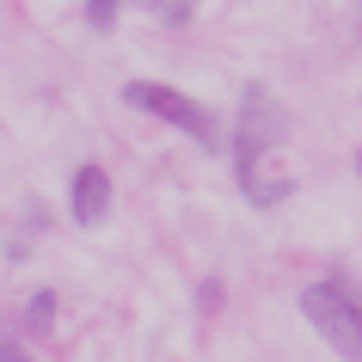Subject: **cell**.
<instances>
[{
  "mask_svg": "<svg viewBox=\"0 0 362 362\" xmlns=\"http://www.w3.org/2000/svg\"><path fill=\"white\" fill-rule=\"evenodd\" d=\"M0 362H25V350H19V344H6V338H0Z\"/></svg>",
  "mask_w": 362,
  "mask_h": 362,
  "instance_id": "52a82bcc",
  "label": "cell"
},
{
  "mask_svg": "<svg viewBox=\"0 0 362 362\" xmlns=\"http://www.w3.org/2000/svg\"><path fill=\"white\" fill-rule=\"evenodd\" d=\"M123 105L160 117V123H172V129H185L197 148L221 153V123H215V111L203 105V98L178 93V86H160V80H129V86H123Z\"/></svg>",
  "mask_w": 362,
  "mask_h": 362,
  "instance_id": "6da1fadb",
  "label": "cell"
},
{
  "mask_svg": "<svg viewBox=\"0 0 362 362\" xmlns=\"http://www.w3.org/2000/svg\"><path fill=\"white\" fill-rule=\"evenodd\" d=\"M49 320H56V295H49V288H37V295H31V307H25V325H31V332H49Z\"/></svg>",
  "mask_w": 362,
  "mask_h": 362,
  "instance_id": "5b68a950",
  "label": "cell"
},
{
  "mask_svg": "<svg viewBox=\"0 0 362 362\" xmlns=\"http://www.w3.org/2000/svg\"><path fill=\"white\" fill-rule=\"evenodd\" d=\"M356 166H362V153H356Z\"/></svg>",
  "mask_w": 362,
  "mask_h": 362,
  "instance_id": "9c48e42d",
  "label": "cell"
},
{
  "mask_svg": "<svg viewBox=\"0 0 362 362\" xmlns=\"http://www.w3.org/2000/svg\"><path fill=\"white\" fill-rule=\"evenodd\" d=\"M68 209H74L80 228H98V221L111 215V172L86 160V166L74 172V185H68Z\"/></svg>",
  "mask_w": 362,
  "mask_h": 362,
  "instance_id": "277c9868",
  "label": "cell"
},
{
  "mask_svg": "<svg viewBox=\"0 0 362 362\" xmlns=\"http://www.w3.org/2000/svg\"><path fill=\"white\" fill-rule=\"evenodd\" d=\"M288 135L283 111L270 105L264 86H246V105H240V129H233V172H240V185H246L252 203H264V185H258V160H264V148H276Z\"/></svg>",
  "mask_w": 362,
  "mask_h": 362,
  "instance_id": "7a4b0ae2",
  "label": "cell"
},
{
  "mask_svg": "<svg viewBox=\"0 0 362 362\" xmlns=\"http://www.w3.org/2000/svg\"><path fill=\"white\" fill-rule=\"evenodd\" d=\"M148 6H160V0H148Z\"/></svg>",
  "mask_w": 362,
  "mask_h": 362,
  "instance_id": "ba28073f",
  "label": "cell"
},
{
  "mask_svg": "<svg viewBox=\"0 0 362 362\" xmlns=\"http://www.w3.org/2000/svg\"><path fill=\"white\" fill-rule=\"evenodd\" d=\"M117 6H123V0H86V19L105 31V25H117Z\"/></svg>",
  "mask_w": 362,
  "mask_h": 362,
  "instance_id": "8992f818",
  "label": "cell"
},
{
  "mask_svg": "<svg viewBox=\"0 0 362 362\" xmlns=\"http://www.w3.org/2000/svg\"><path fill=\"white\" fill-rule=\"evenodd\" d=\"M301 313H307V325H313L344 362H362V301L344 283L325 276V283L301 288Z\"/></svg>",
  "mask_w": 362,
  "mask_h": 362,
  "instance_id": "3957f363",
  "label": "cell"
}]
</instances>
